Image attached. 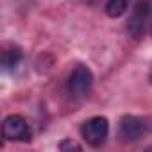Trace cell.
I'll list each match as a JSON object with an SVG mask.
<instances>
[{"mask_svg": "<svg viewBox=\"0 0 152 152\" xmlns=\"http://www.w3.org/2000/svg\"><path fill=\"white\" fill-rule=\"evenodd\" d=\"M22 50L20 48H16V47H13V48H6L4 52H2V66L6 68V70H11V68H15L20 61H22Z\"/></svg>", "mask_w": 152, "mask_h": 152, "instance_id": "6", "label": "cell"}, {"mask_svg": "<svg viewBox=\"0 0 152 152\" xmlns=\"http://www.w3.org/2000/svg\"><path fill=\"white\" fill-rule=\"evenodd\" d=\"M59 150H77V152H81L83 147H81L79 143L72 141V140H63V141L59 143Z\"/></svg>", "mask_w": 152, "mask_h": 152, "instance_id": "8", "label": "cell"}, {"mask_svg": "<svg viewBox=\"0 0 152 152\" xmlns=\"http://www.w3.org/2000/svg\"><path fill=\"white\" fill-rule=\"evenodd\" d=\"M81 134L84 138V141L91 147H100L104 145V141L107 140L109 134V122L104 116H93L90 120H86L81 127Z\"/></svg>", "mask_w": 152, "mask_h": 152, "instance_id": "1", "label": "cell"}, {"mask_svg": "<svg viewBox=\"0 0 152 152\" xmlns=\"http://www.w3.org/2000/svg\"><path fill=\"white\" fill-rule=\"evenodd\" d=\"M148 15H150V6L147 0H138L134 9H132V15L127 22V31L132 38H141L145 34V27H147V22H148Z\"/></svg>", "mask_w": 152, "mask_h": 152, "instance_id": "4", "label": "cell"}, {"mask_svg": "<svg viewBox=\"0 0 152 152\" xmlns=\"http://www.w3.org/2000/svg\"><path fill=\"white\" fill-rule=\"evenodd\" d=\"M145 124L132 115H125L120 120V138L124 141H136L145 134Z\"/></svg>", "mask_w": 152, "mask_h": 152, "instance_id": "5", "label": "cell"}, {"mask_svg": "<svg viewBox=\"0 0 152 152\" xmlns=\"http://www.w3.org/2000/svg\"><path fill=\"white\" fill-rule=\"evenodd\" d=\"M2 134L9 141H31V127L20 115H9L4 120Z\"/></svg>", "mask_w": 152, "mask_h": 152, "instance_id": "3", "label": "cell"}, {"mask_svg": "<svg viewBox=\"0 0 152 152\" xmlns=\"http://www.w3.org/2000/svg\"><path fill=\"white\" fill-rule=\"evenodd\" d=\"M127 9V0H107L106 4V15L111 18H118Z\"/></svg>", "mask_w": 152, "mask_h": 152, "instance_id": "7", "label": "cell"}, {"mask_svg": "<svg viewBox=\"0 0 152 152\" xmlns=\"http://www.w3.org/2000/svg\"><path fill=\"white\" fill-rule=\"evenodd\" d=\"M93 86V73L88 66H77L68 77V91L73 97H86Z\"/></svg>", "mask_w": 152, "mask_h": 152, "instance_id": "2", "label": "cell"}, {"mask_svg": "<svg viewBox=\"0 0 152 152\" xmlns=\"http://www.w3.org/2000/svg\"><path fill=\"white\" fill-rule=\"evenodd\" d=\"M148 150H152V147H148Z\"/></svg>", "mask_w": 152, "mask_h": 152, "instance_id": "9", "label": "cell"}]
</instances>
